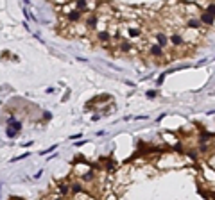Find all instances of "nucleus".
Instances as JSON below:
<instances>
[{
	"instance_id": "obj_3",
	"label": "nucleus",
	"mask_w": 215,
	"mask_h": 200,
	"mask_svg": "<svg viewBox=\"0 0 215 200\" xmlns=\"http://www.w3.org/2000/svg\"><path fill=\"white\" fill-rule=\"evenodd\" d=\"M72 189H74V191H81V189H83V188H81V184H72Z\"/></svg>"
},
{
	"instance_id": "obj_2",
	"label": "nucleus",
	"mask_w": 215,
	"mask_h": 200,
	"mask_svg": "<svg viewBox=\"0 0 215 200\" xmlns=\"http://www.w3.org/2000/svg\"><path fill=\"white\" fill-rule=\"evenodd\" d=\"M68 189H70L68 184H59V191H61V193H65V195H66V193H68Z\"/></svg>"
},
{
	"instance_id": "obj_1",
	"label": "nucleus",
	"mask_w": 215,
	"mask_h": 200,
	"mask_svg": "<svg viewBox=\"0 0 215 200\" xmlns=\"http://www.w3.org/2000/svg\"><path fill=\"white\" fill-rule=\"evenodd\" d=\"M199 20L203 22V25H210V27H215V14H212L210 11L203 9L201 14H199Z\"/></svg>"
},
{
	"instance_id": "obj_4",
	"label": "nucleus",
	"mask_w": 215,
	"mask_h": 200,
	"mask_svg": "<svg viewBox=\"0 0 215 200\" xmlns=\"http://www.w3.org/2000/svg\"><path fill=\"white\" fill-rule=\"evenodd\" d=\"M147 97L149 98H154L156 97V91H147Z\"/></svg>"
}]
</instances>
